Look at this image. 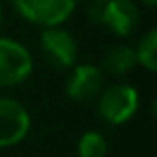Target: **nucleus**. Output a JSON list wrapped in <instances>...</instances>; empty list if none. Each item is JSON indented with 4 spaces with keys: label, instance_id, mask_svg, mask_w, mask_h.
Returning a JSON list of instances; mask_svg holds the SVG:
<instances>
[{
    "label": "nucleus",
    "instance_id": "nucleus-1",
    "mask_svg": "<svg viewBox=\"0 0 157 157\" xmlns=\"http://www.w3.org/2000/svg\"><path fill=\"white\" fill-rule=\"evenodd\" d=\"M96 109L107 125H123L137 113L139 92L131 84H111L96 98Z\"/></svg>",
    "mask_w": 157,
    "mask_h": 157
},
{
    "label": "nucleus",
    "instance_id": "nucleus-2",
    "mask_svg": "<svg viewBox=\"0 0 157 157\" xmlns=\"http://www.w3.org/2000/svg\"><path fill=\"white\" fill-rule=\"evenodd\" d=\"M34 72L32 52L22 42L0 36V88H16Z\"/></svg>",
    "mask_w": 157,
    "mask_h": 157
},
{
    "label": "nucleus",
    "instance_id": "nucleus-3",
    "mask_svg": "<svg viewBox=\"0 0 157 157\" xmlns=\"http://www.w3.org/2000/svg\"><path fill=\"white\" fill-rule=\"evenodd\" d=\"M18 16L34 26L54 28L68 22L78 0H10Z\"/></svg>",
    "mask_w": 157,
    "mask_h": 157
},
{
    "label": "nucleus",
    "instance_id": "nucleus-4",
    "mask_svg": "<svg viewBox=\"0 0 157 157\" xmlns=\"http://www.w3.org/2000/svg\"><path fill=\"white\" fill-rule=\"evenodd\" d=\"M32 129V117L18 100L0 96V149H8L28 137Z\"/></svg>",
    "mask_w": 157,
    "mask_h": 157
},
{
    "label": "nucleus",
    "instance_id": "nucleus-5",
    "mask_svg": "<svg viewBox=\"0 0 157 157\" xmlns=\"http://www.w3.org/2000/svg\"><path fill=\"white\" fill-rule=\"evenodd\" d=\"M40 50L46 62L56 70H70L78 60V40L62 26L44 28L40 32Z\"/></svg>",
    "mask_w": 157,
    "mask_h": 157
},
{
    "label": "nucleus",
    "instance_id": "nucleus-6",
    "mask_svg": "<svg viewBox=\"0 0 157 157\" xmlns=\"http://www.w3.org/2000/svg\"><path fill=\"white\" fill-rule=\"evenodd\" d=\"M105 76L100 70V66L94 64H76L70 68V74L66 78L64 92L72 101L84 104V101H92L101 94Z\"/></svg>",
    "mask_w": 157,
    "mask_h": 157
},
{
    "label": "nucleus",
    "instance_id": "nucleus-7",
    "mask_svg": "<svg viewBox=\"0 0 157 157\" xmlns=\"http://www.w3.org/2000/svg\"><path fill=\"white\" fill-rule=\"evenodd\" d=\"M100 24L111 34L125 38L139 24V8L133 0H107L100 4Z\"/></svg>",
    "mask_w": 157,
    "mask_h": 157
},
{
    "label": "nucleus",
    "instance_id": "nucleus-8",
    "mask_svg": "<svg viewBox=\"0 0 157 157\" xmlns=\"http://www.w3.org/2000/svg\"><path fill=\"white\" fill-rule=\"evenodd\" d=\"M135 66H137V60H135L133 48L127 46V44H115V46L105 50L100 70L104 72V76L109 74L113 78H121L127 76Z\"/></svg>",
    "mask_w": 157,
    "mask_h": 157
},
{
    "label": "nucleus",
    "instance_id": "nucleus-9",
    "mask_svg": "<svg viewBox=\"0 0 157 157\" xmlns=\"http://www.w3.org/2000/svg\"><path fill=\"white\" fill-rule=\"evenodd\" d=\"M133 52H135L137 66H141L147 72L153 74L157 70V30L155 28H149L141 36V40L133 48Z\"/></svg>",
    "mask_w": 157,
    "mask_h": 157
},
{
    "label": "nucleus",
    "instance_id": "nucleus-10",
    "mask_svg": "<svg viewBox=\"0 0 157 157\" xmlns=\"http://www.w3.org/2000/svg\"><path fill=\"white\" fill-rule=\"evenodd\" d=\"M78 157H107L109 143L100 131H86L78 139Z\"/></svg>",
    "mask_w": 157,
    "mask_h": 157
},
{
    "label": "nucleus",
    "instance_id": "nucleus-11",
    "mask_svg": "<svg viewBox=\"0 0 157 157\" xmlns=\"http://www.w3.org/2000/svg\"><path fill=\"white\" fill-rule=\"evenodd\" d=\"M2 22H4V6H2V0H0V30H2Z\"/></svg>",
    "mask_w": 157,
    "mask_h": 157
},
{
    "label": "nucleus",
    "instance_id": "nucleus-12",
    "mask_svg": "<svg viewBox=\"0 0 157 157\" xmlns=\"http://www.w3.org/2000/svg\"><path fill=\"white\" fill-rule=\"evenodd\" d=\"M141 4H145V6H149V8H153L155 4H157V0H141Z\"/></svg>",
    "mask_w": 157,
    "mask_h": 157
},
{
    "label": "nucleus",
    "instance_id": "nucleus-13",
    "mask_svg": "<svg viewBox=\"0 0 157 157\" xmlns=\"http://www.w3.org/2000/svg\"><path fill=\"white\" fill-rule=\"evenodd\" d=\"M104 2H107V0H94V4H104Z\"/></svg>",
    "mask_w": 157,
    "mask_h": 157
}]
</instances>
